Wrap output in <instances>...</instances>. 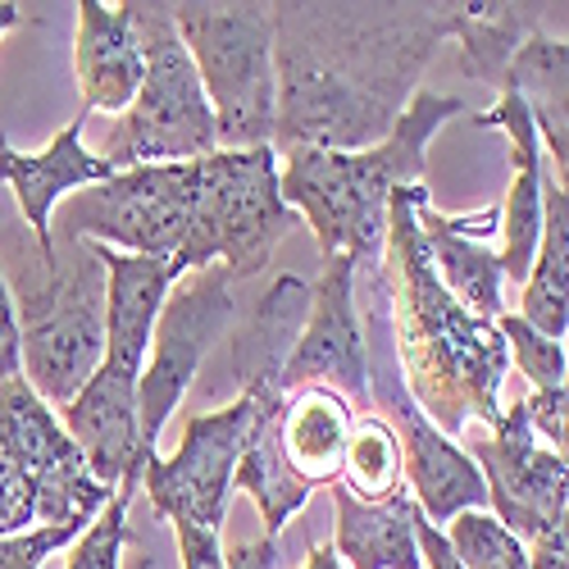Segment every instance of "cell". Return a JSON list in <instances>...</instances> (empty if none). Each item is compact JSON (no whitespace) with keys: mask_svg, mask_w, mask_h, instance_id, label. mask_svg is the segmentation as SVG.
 Wrapping results in <instances>:
<instances>
[{"mask_svg":"<svg viewBox=\"0 0 569 569\" xmlns=\"http://www.w3.org/2000/svg\"><path fill=\"white\" fill-rule=\"evenodd\" d=\"M288 392H242L223 410L187 415L182 442L169 460L151 456L141 488H147L156 515L169 525H201V529H223L228 519V497L237 488V465H242L251 438L260 423L282 410Z\"/></svg>","mask_w":569,"mask_h":569,"instance_id":"10","label":"cell"},{"mask_svg":"<svg viewBox=\"0 0 569 569\" xmlns=\"http://www.w3.org/2000/svg\"><path fill=\"white\" fill-rule=\"evenodd\" d=\"M73 73L82 91V110L123 114L141 82H147V56L132 23V6H101L78 0V37H73Z\"/></svg>","mask_w":569,"mask_h":569,"instance_id":"19","label":"cell"},{"mask_svg":"<svg viewBox=\"0 0 569 569\" xmlns=\"http://www.w3.org/2000/svg\"><path fill=\"white\" fill-rule=\"evenodd\" d=\"M0 264H10L23 378L64 410L106 360V247L56 228V247L41 251L23 223L0 237Z\"/></svg>","mask_w":569,"mask_h":569,"instance_id":"4","label":"cell"},{"mask_svg":"<svg viewBox=\"0 0 569 569\" xmlns=\"http://www.w3.org/2000/svg\"><path fill=\"white\" fill-rule=\"evenodd\" d=\"M119 488L91 479L64 419L46 406L23 373L0 378V538L37 525L91 529Z\"/></svg>","mask_w":569,"mask_h":569,"instance_id":"5","label":"cell"},{"mask_svg":"<svg viewBox=\"0 0 569 569\" xmlns=\"http://www.w3.org/2000/svg\"><path fill=\"white\" fill-rule=\"evenodd\" d=\"M519 319L551 342L569 333V197L556 169H542V237L525 278Z\"/></svg>","mask_w":569,"mask_h":569,"instance_id":"24","label":"cell"},{"mask_svg":"<svg viewBox=\"0 0 569 569\" xmlns=\"http://www.w3.org/2000/svg\"><path fill=\"white\" fill-rule=\"evenodd\" d=\"M278 538H256V542H237L228 551V569H278Z\"/></svg>","mask_w":569,"mask_h":569,"instance_id":"36","label":"cell"},{"mask_svg":"<svg viewBox=\"0 0 569 569\" xmlns=\"http://www.w3.org/2000/svg\"><path fill=\"white\" fill-rule=\"evenodd\" d=\"M460 6H273V151H369L419 97Z\"/></svg>","mask_w":569,"mask_h":569,"instance_id":"1","label":"cell"},{"mask_svg":"<svg viewBox=\"0 0 569 569\" xmlns=\"http://www.w3.org/2000/svg\"><path fill=\"white\" fill-rule=\"evenodd\" d=\"M497 328H501V338H506V351H510L515 369L529 378V388H533V392H556L560 378H565V369H569L565 342L542 338L538 328H529L519 315H501Z\"/></svg>","mask_w":569,"mask_h":569,"instance_id":"30","label":"cell"},{"mask_svg":"<svg viewBox=\"0 0 569 569\" xmlns=\"http://www.w3.org/2000/svg\"><path fill=\"white\" fill-rule=\"evenodd\" d=\"M310 315V282L301 273H278L260 301L228 328V378L242 392H288L282 373L297 351Z\"/></svg>","mask_w":569,"mask_h":569,"instance_id":"17","label":"cell"},{"mask_svg":"<svg viewBox=\"0 0 569 569\" xmlns=\"http://www.w3.org/2000/svg\"><path fill=\"white\" fill-rule=\"evenodd\" d=\"M351 497L360 501H388L397 492H406V460H401V438L392 433V423L383 415H356V429L347 442V460H342V479H338Z\"/></svg>","mask_w":569,"mask_h":569,"instance_id":"27","label":"cell"},{"mask_svg":"<svg viewBox=\"0 0 569 569\" xmlns=\"http://www.w3.org/2000/svg\"><path fill=\"white\" fill-rule=\"evenodd\" d=\"M433 201L429 187H401L388 206L383 278L392 306V342L401 378L415 406L456 442L473 419L497 429L506 406L501 383L510 373V351L492 319L465 310L433 269L429 242L419 228V206Z\"/></svg>","mask_w":569,"mask_h":569,"instance_id":"2","label":"cell"},{"mask_svg":"<svg viewBox=\"0 0 569 569\" xmlns=\"http://www.w3.org/2000/svg\"><path fill=\"white\" fill-rule=\"evenodd\" d=\"M488 483V506L519 542H538L569 515V465L533 433L525 401H510L492 438L469 442Z\"/></svg>","mask_w":569,"mask_h":569,"instance_id":"12","label":"cell"},{"mask_svg":"<svg viewBox=\"0 0 569 569\" xmlns=\"http://www.w3.org/2000/svg\"><path fill=\"white\" fill-rule=\"evenodd\" d=\"M556 178H560V187H565V197H569V178H565V173H556Z\"/></svg>","mask_w":569,"mask_h":569,"instance_id":"39","label":"cell"},{"mask_svg":"<svg viewBox=\"0 0 569 569\" xmlns=\"http://www.w3.org/2000/svg\"><path fill=\"white\" fill-rule=\"evenodd\" d=\"M141 473H147V465L141 469H128V479L119 483L114 501L91 519V529L69 547V565L64 569H119V556H123V542H128V506L141 488Z\"/></svg>","mask_w":569,"mask_h":569,"instance_id":"29","label":"cell"},{"mask_svg":"<svg viewBox=\"0 0 569 569\" xmlns=\"http://www.w3.org/2000/svg\"><path fill=\"white\" fill-rule=\"evenodd\" d=\"M173 533H178L182 569H228V551H223V542H219V529L173 525Z\"/></svg>","mask_w":569,"mask_h":569,"instance_id":"33","label":"cell"},{"mask_svg":"<svg viewBox=\"0 0 569 569\" xmlns=\"http://www.w3.org/2000/svg\"><path fill=\"white\" fill-rule=\"evenodd\" d=\"M197 210H201V160L141 164L69 197L56 228L78 232L110 251L178 264L197 232Z\"/></svg>","mask_w":569,"mask_h":569,"instance_id":"9","label":"cell"},{"mask_svg":"<svg viewBox=\"0 0 569 569\" xmlns=\"http://www.w3.org/2000/svg\"><path fill=\"white\" fill-rule=\"evenodd\" d=\"M501 91H515L529 106L538 137L556 160V173L569 178V37H551L538 28L515 51Z\"/></svg>","mask_w":569,"mask_h":569,"instance_id":"23","label":"cell"},{"mask_svg":"<svg viewBox=\"0 0 569 569\" xmlns=\"http://www.w3.org/2000/svg\"><path fill=\"white\" fill-rule=\"evenodd\" d=\"M173 23L219 119V151L273 147V123H278L273 6L182 0V6H173Z\"/></svg>","mask_w":569,"mask_h":569,"instance_id":"7","label":"cell"},{"mask_svg":"<svg viewBox=\"0 0 569 569\" xmlns=\"http://www.w3.org/2000/svg\"><path fill=\"white\" fill-rule=\"evenodd\" d=\"M473 128H497L510 141V192L501 201V269L510 282H525L533 251H538V237H542V137L538 123L529 114V106L515 97V91H497V106L473 114Z\"/></svg>","mask_w":569,"mask_h":569,"instance_id":"18","label":"cell"},{"mask_svg":"<svg viewBox=\"0 0 569 569\" xmlns=\"http://www.w3.org/2000/svg\"><path fill=\"white\" fill-rule=\"evenodd\" d=\"M460 97L423 91L397 119L392 137L369 151H282V201L315 232L319 256H351L360 264H383L388 206L401 187H419L429 169V141L447 119H460Z\"/></svg>","mask_w":569,"mask_h":569,"instance_id":"3","label":"cell"},{"mask_svg":"<svg viewBox=\"0 0 569 569\" xmlns=\"http://www.w3.org/2000/svg\"><path fill=\"white\" fill-rule=\"evenodd\" d=\"M242 315L237 301V278L223 264H206L187 282L169 292L156 338H151V365L141 369L137 410H141V447H156L164 423L182 406L192 378L201 373L210 347L228 338V328Z\"/></svg>","mask_w":569,"mask_h":569,"instance_id":"11","label":"cell"},{"mask_svg":"<svg viewBox=\"0 0 569 569\" xmlns=\"http://www.w3.org/2000/svg\"><path fill=\"white\" fill-rule=\"evenodd\" d=\"M529 560H533V569H569V515L551 533L529 542Z\"/></svg>","mask_w":569,"mask_h":569,"instance_id":"35","label":"cell"},{"mask_svg":"<svg viewBox=\"0 0 569 569\" xmlns=\"http://www.w3.org/2000/svg\"><path fill=\"white\" fill-rule=\"evenodd\" d=\"M237 488L251 492V501L260 506L264 538H278L292 525V515L306 510L310 488L292 473L288 456H282V447H278V415H269L260 423V433L251 438L242 465H237Z\"/></svg>","mask_w":569,"mask_h":569,"instance_id":"26","label":"cell"},{"mask_svg":"<svg viewBox=\"0 0 569 569\" xmlns=\"http://www.w3.org/2000/svg\"><path fill=\"white\" fill-rule=\"evenodd\" d=\"M128 6L141 37V56H147V82H141L137 101L114 119L97 156L119 173L141 164H187L214 156L219 119L182 46L173 6H164V0H147V6L128 0Z\"/></svg>","mask_w":569,"mask_h":569,"instance_id":"6","label":"cell"},{"mask_svg":"<svg viewBox=\"0 0 569 569\" xmlns=\"http://www.w3.org/2000/svg\"><path fill=\"white\" fill-rule=\"evenodd\" d=\"M538 32V10L533 6H460L456 19V56H460V73L497 87L506 82V69L515 60V51Z\"/></svg>","mask_w":569,"mask_h":569,"instance_id":"25","label":"cell"},{"mask_svg":"<svg viewBox=\"0 0 569 569\" xmlns=\"http://www.w3.org/2000/svg\"><path fill=\"white\" fill-rule=\"evenodd\" d=\"M419 228L442 288L465 310L497 323L506 315V269L501 256L488 247V237H501V206H488L479 214H442L433 201H423Z\"/></svg>","mask_w":569,"mask_h":569,"instance_id":"16","label":"cell"},{"mask_svg":"<svg viewBox=\"0 0 569 569\" xmlns=\"http://www.w3.org/2000/svg\"><path fill=\"white\" fill-rule=\"evenodd\" d=\"M137 388L141 373H128L110 360L87 378V388L64 406V433L78 442L91 479L119 488L128 479V469H141L156 447H141V410H137Z\"/></svg>","mask_w":569,"mask_h":569,"instance_id":"14","label":"cell"},{"mask_svg":"<svg viewBox=\"0 0 569 569\" xmlns=\"http://www.w3.org/2000/svg\"><path fill=\"white\" fill-rule=\"evenodd\" d=\"M525 410H529L533 433L569 465V369H565L556 392H529L525 397Z\"/></svg>","mask_w":569,"mask_h":569,"instance_id":"32","label":"cell"},{"mask_svg":"<svg viewBox=\"0 0 569 569\" xmlns=\"http://www.w3.org/2000/svg\"><path fill=\"white\" fill-rule=\"evenodd\" d=\"M460 569H533L529 547L519 542L497 515L488 510H465L442 529Z\"/></svg>","mask_w":569,"mask_h":569,"instance_id":"28","label":"cell"},{"mask_svg":"<svg viewBox=\"0 0 569 569\" xmlns=\"http://www.w3.org/2000/svg\"><path fill=\"white\" fill-rule=\"evenodd\" d=\"M360 260L328 256L323 273L310 288V315L297 338V351L282 373V388H333L360 415L369 406V351H365V323H360V292H356Z\"/></svg>","mask_w":569,"mask_h":569,"instance_id":"13","label":"cell"},{"mask_svg":"<svg viewBox=\"0 0 569 569\" xmlns=\"http://www.w3.org/2000/svg\"><path fill=\"white\" fill-rule=\"evenodd\" d=\"M301 569H347V560L333 547H328V542H319V547H310V556H306Z\"/></svg>","mask_w":569,"mask_h":569,"instance_id":"37","label":"cell"},{"mask_svg":"<svg viewBox=\"0 0 569 569\" xmlns=\"http://www.w3.org/2000/svg\"><path fill=\"white\" fill-rule=\"evenodd\" d=\"M23 23V6H14V0H0V37H6L10 28Z\"/></svg>","mask_w":569,"mask_h":569,"instance_id":"38","label":"cell"},{"mask_svg":"<svg viewBox=\"0 0 569 569\" xmlns=\"http://www.w3.org/2000/svg\"><path fill=\"white\" fill-rule=\"evenodd\" d=\"M87 529H73V525H37L28 533H14V538H0V569H41L56 551L73 547Z\"/></svg>","mask_w":569,"mask_h":569,"instance_id":"31","label":"cell"},{"mask_svg":"<svg viewBox=\"0 0 569 569\" xmlns=\"http://www.w3.org/2000/svg\"><path fill=\"white\" fill-rule=\"evenodd\" d=\"M356 406L333 392V388H297L288 392L278 410V447L288 456L292 473L315 492V488H333L342 479V460L347 442L356 429Z\"/></svg>","mask_w":569,"mask_h":569,"instance_id":"21","label":"cell"},{"mask_svg":"<svg viewBox=\"0 0 569 569\" xmlns=\"http://www.w3.org/2000/svg\"><path fill=\"white\" fill-rule=\"evenodd\" d=\"M415 519L410 488L388 501H360L333 483V551L351 569H423Z\"/></svg>","mask_w":569,"mask_h":569,"instance_id":"22","label":"cell"},{"mask_svg":"<svg viewBox=\"0 0 569 569\" xmlns=\"http://www.w3.org/2000/svg\"><path fill=\"white\" fill-rule=\"evenodd\" d=\"M106 360L141 373L147 369V347L156 338L160 310L169 292L182 282V269L151 256H128L106 247Z\"/></svg>","mask_w":569,"mask_h":569,"instance_id":"20","label":"cell"},{"mask_svg":"<svg viewBox=\"0 0 569 569\" xmlns=\"http://www.w3.org/2000/svg\"><path fill=\"white\" fill-rule=\"evenodd\" d=\"M306 228L301 214L282 201L278 151H214L201 160V210L178 269L197 273L223 264L237 282L269 269L278 242Z\"/></svg>","mask_w":569,"mask_h":569,"instance_id":"8","label":"cell"},{"mask_svg":"<svg viewBox=\"0 0 569 569\" xmlns=\"http://www.w3.org/2000/svg\"><path fill=\"white\" fill-rule=\"evenodd\" d=\"M23 373V356H19V315H14V292L10 278L0 269V378Z\"/></svg>","mask_w":569,"mask_h":569,"instance_id":"34","label":"cell"},{"mask_svg":"<svg viewBox=\"0 0 569 569\" xmlns=\"http://www.w3.org/2000/svg\"><path fill=\"white\" fill-rule=\"evenodd\" d=\"M82 128H87V110H78L73 123H64L51 147L46 151H14L10 137L0 132V182L14 187V201H19V214L28 223V232L37 237L41 251L56 247V228H51V214L64 197H78L87 192V187L97 182H110L119 169L106 164L97 151L82 147Z\"/></svg>","mask_w":569,"mask_h":569,"instance_id":"15","label":"cell"}]
</instances>
